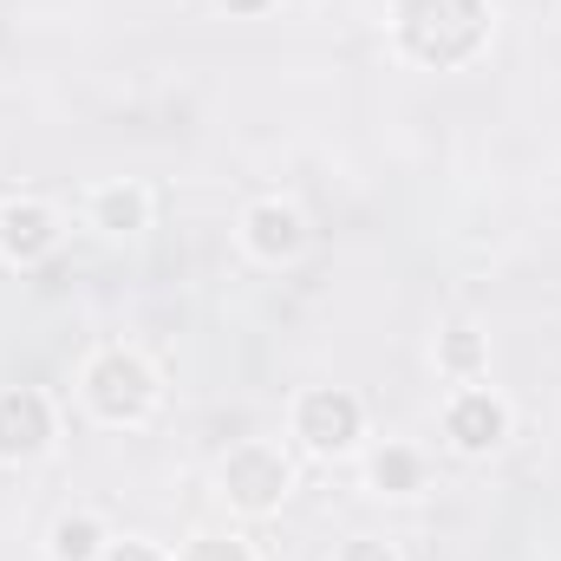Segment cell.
Returning a JSON list of instances; mask_svg holds the SVG:
<instances>
[{
	"label": "cell",
	"instance_id": "obj_2",
	"mask_svg": "<svg viewBox=\"0 0 561 561\" xmlns=\"http://www.w3.org/2000/svg\"><path fill=\"white\" fill-rule=\"evenodd\" d=\"M85 392H92V405L105 419H144L150 399H157V379H150V366H144L138 353H105L85 373Z\"/></svg>",
	"mask_w": 561,
	"mask_h": 561
},
{
	"label": "cell",
	"instance_id": "obj_6",
	"mask_svg": "<svg viewBox=\"0 0 561 561\" xmlns=\"http://www.w3.org/2000/svg\"><path fill=\"white\" fill-rule=\"evenodd\" d=\"M53 242H59V222H53L39 203H7V209H0V249H7L13 262H39Z\"/></svg>",
	"mask_w": 561,
	"mask_h": 561
},
{
	"label": "cell",
	"instance_id": "obj_1",
	"mask_svg": "<svg viewBox=\"0 0 561 561\" xmlns=\"http://www.w3.org/2000/svg\"><path fill=\"white\" fill-rule=\"evenodd\" d=\"M483 20H490L483 0H405L399 33H405V46L419 53L424 66H450V59L477 53Z\"/></svg>",
	"mask_w": 561,
	"mask_h": 561
},
{
	"label": "cell",
	"instance_id": "obj_9",
	"mask_svg": "<svg viewBox=\"0 0 561 561\" xmlns=\"http://www.w3.org/2000/svg\"><path fill=\"white\" fill-rule=\"evenodd\" d=\"M53 556H59V561H92V556H99V523L66 516V523L53 529Z\"/></svg>",
	"mask_w": 561,
	"mask_h": 561
},
{
	"label": "cell",
	"instance_id": "obj_15",
	"mask_svg": "<svg viewBox=\"0 0 561 561\" xmlns=\"http://www.w3.org/2000/svg\"><path fill=\"white\" fill-rule=\"evenodd\" d=\"M105 561H157V556H150L144 542H125V549H112V556H105Z\"/></svg>",
	"mask_w": 561,
	"mask_h": 561
},
{
	"label": "cell",
	"instance_id": "obj_4",
	"mask_svg": "<svg viewBox=\"0 0 561 561\" xmlns=\"http://www.w3.org/2000/svg\"><path fill=\"white\" fill-rule=\"evenodd\" d=\"M300 437L313 450H346L359 437V399L353 392H307L300 399Z\"/></svg>",
	"mask_w": 561,
	"mask_h": 561
},
{
	"label": "cell",
	"instance_id": "obj_3",
	"mask_svg": "<svg viewBox=\"0 0 561 561\" xmlns=\"http://www.w3.org/2000/svg\"><path fill=\"white\" fill-rule=\"evenodd\" d=\"M222 483H229V496L242 510H275L280 490H287V463H280L268 444H242V450H229Z\"/></svg>",
	"mask_w": 561,
	"mask_h": 561
},
{
	"label": "cell",
	"instance_id": "obj_8",
	"mask_svg": "<svg viewBox=\"0 0 561 561\" xmlns=\"http://www.w3.org/2000/svg\"><path fill=\"white\" fill-rule=\"evenodd\" d=\"M249 242H255V255H268V262L294 255V249H300V216H294L287 203H262V209L249 216Z\"/></svg>",
	"mask_w": 561,
	"mask_h": 561
},
{
	"label": "cell",
	"instance_id": "obj_14",
	"mask_svg": "<svg viewBox=\"0 0 561 561\" xmlns=\"http://www.w3.org/2000/svg\"><path fill=\"white\" fill-rule=\"evenodd\" d=\"M340 561H399V556H392L386 542H346V556Z\"/></svg>",
	"mask_w": 561,
	"mask_h": 561
},
{
	"label": "cell",
	"instance_id": "obj_11",
	"mask_svg": "<svg viewBox=\"0 0 561 561\" xmlns=\"http://www.w3.org/2000/svg\"><path fill=\"white\" fill-rule=\"evenodd\" d=\"M373 477H379V490H412V483H419V457H412V450H386V457L373 463Z\"/></svg>",
	"mask_w": 561,
	"mask_h": 561
},
{
	"label": "cell",
	"instance_id": "obj_7",
	"mask_svg": "<svg viewBox=\"0 0 561 561\" xmlns=\"http://www.w3.org/2000/svg\"><path fill=\"white\" fill-rule=\"evenodd\" d=\"M450 437H457V450H490L503 437V405L490 392H463L450 405Z\"/></svg>",
	"mask_w": 561,
	"mask_h": 561
},
{
	"label": "cell",
	"instance_id": "obj_5",
	"mask_svg": "<svg viewBox=\"0 0 561 561\" xmlns=\"http://www.w3.org/2000/svg\"><path fill=\"white\" fill-rule=\"evenodd\" d=\"M53 437V412L39 392H0V457H33Z\"/></svg>",
	"mask_w": 561,
	"mask_h": 561
},
{
	"label": "cell",
	"instance_id": "obj_13",
	"mask_svg": "<svg viewBox=\"0 0 561 561\" xmlns=\"http://www.w3.org/2000/svg\"><path fill=\"white\" fill-rule=\"evenodd\" d=\"M477 353H483V346H477V333H450V346H444V359H450V366H477Z\"/></svg>",
	"mask_w": 561,
	"mask_h": 561
},
{
	"label": "cell",
	"instance_id": "obj_12",
	"mask_svg": "<svg viewBox=\"0 0 561 561\" xmlns=\"http://www.w3.org/2000/svg\"><path fill=\"white\" fill-rule=\"evenodd\" d=\"M190 561H249V549H242V542L209 536V542H196V549H190Z\"/></svg>",
	"mask_w": 561,
	"mask_h": 561
},
{
	"label": "cell",
	"instance_id": "obj_10",
	"mask_svg": "<svg viewBox=\"0 0 561 561\" xmlns=\"http://www.w3.org/2000/svg\"><path fill=\"white\" fill-rule=\"evenodd\" d=\"M99 222H105V229H118V236L144 229V196H138V190H105V196H99Z\"/></svg>",
	"mask_w": 561,
	"mask_h": 561
},
{
	"label": "cell",
	"instance_id": "obj_16",
	"mask_svg": "<svg viewBox=\"0 0 561 561\" xmlns=\"http://www.w3.org/2000/svg\"><path fill=\"white\" fill-rule=\"evenodd\" d=\"M222 7H236V13H262L268 0H222Z\"/></svg>",
	"mask_w": 561,
	"mask_h": 561
}]
</instances>
